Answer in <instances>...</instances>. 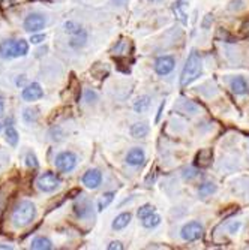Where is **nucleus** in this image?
<instances>
[{
    "mask_svg": "<svg viewBox=\"0 0 249 250\" xmlns=\"http://www.w3.org/2000/svg\"><path fill=\"white\" fill-rule=\"evenodd\" d=\"M144 161H146V153L140 147L131 148L126 154V163L131 166H140L144 163Z\"/></svg>",
    "mask_w": 249,
    "mask_h": 250,
    "instance_id": "11",
    "label": "nucleus"
},
{
    "mask_svg": "<svg viewBox=\"0 0 249 250\" xmlns=\"http://www.w3.org/2000/svg\"><path fill=\"white\" fill-rule=\"evenodd\" d=\"M239 228H240V222H234V223H231V225L228 226V231H230L231 234H236V232L239 231Z\"/></svg>",
    "mask_w": 249,
    "mask_h": 250,
    "instance_id": "34",
    "label": "nucleus"
},
{
    "mask_svg": "<svg viewBox=\"0 0 249 250\" xmlns=\"http://www.w3.org/2000/svg\"><path fill=\"white\" fill-rule=\"evenodd\" d=\"M155 208L152 204H144V206H141L138 208V211H137V216H138V219L140 221H143L144 217H147V216H150V214H153L155 213Z\"/></svg>",
    "mask_w": 249,
    "mask_h": 250,
    "instance_id": "26",
    "label": "nucleus"
},
{
    "mask_svg": "<svg viewBox=\"0 0 249 250\" xmlns=\"http://www.w3.org/2000/svg\"><path fill=\"white\" fill-rule=\"evenodd\" d=\"M114 192H107L101 196V199L98 201V211H104L108 206L111 204L113 199H114Z\"/></svg>",
    "mask_w": 249,
    "mask_h": 250,
    "instance_id": "24",
    "label": "nucleus"
},
{
    "mask_svg": "<svg viewBox=\"0 0 249 250\" xmlns=\"http://www.w3.org/2000/svg\"><path fill=\"white\" fill-rule=\"evenodd\" d=\"M107 249L108 250H123V244L120 241H111L107 246Z\"/></svg>",
    "mask_w": 249,
    "mask_h": 250,
    "instance_id": "32",
    "label": "nucleus"
},
{
    "mask_svg": "<svg viewBox=\"0 0 249 250\" xmlns=\"http://www.w3.org/2000/svg\"><path fill=\"white\" fill-rule=\"evenodd\" d=\"M0 57L17 59V39H3L0 42Z\"/></svg>",
    "mask_w": 249,
    "mask_h": 250,
    "instance_id": "10",
    "label": "nucleus"
},
{
    "mask_svg": "<svg viewBox=\"0 0 249 250\" xmlns=\"http://www.w3.org/2000/svg\"><path fill=\"white\" fill-rule=\"evenodd\" d=\"M77 163H78V158H77V154L72 151H62L54 159L56 168L60 171V173H66V174L72 173V171L77 168Z\"/></svg>",
    "mask_w": 249,
    "mask_h": 250,
    "instance_id": "3",
    "label": "nucleus"
},
{
    "mask_svg": "<svg viewBox=\"0 0 249 250\" xmlns=\"http://www.w3.org/2000/svg\"><path fill=\"white\" fill-rule=\"evenodd\" d=\"M30 249L33 250H51L53 249V243L45 238V237H36L30 243Z\"/></svg>",
    "mask_w": 249,
    "mask_h": 250,
    "instance_id": "20",
    "label": "nucleus"
},
{
    "mask_svg": "<svg viewBox=\"0 0 249 250\" xmlns=\"http://www.w3.org/2000/svg\"><path fill=\"white\" fill-rule=\"evenodd\" d=\"M198 176V171L195 168H188V169H185V173H183V178L186 180H192Z\"/></svg>",
    "mask_w": 249,
    "mask_h": 250,
    "instance_id": "31",
    "label": "nucleus"
},
{
    "mask_svg": "<svg viewBox=\"0 0 249 250\" xmlns=\"http://www.w3.org/2000/svg\"><path fill=\"white\" fill-rule=\"evenodd\" d=\"M5 113V99L0 96V116H3Z\"/></svg>",
    "mask_w": 249,
    "mask_h": 250,
    "instance_id": "37",
    "label": "nucleus"
},
{
    "mask_svg": "<svg viewBox=\"0 0 249 250\" xmlns=\"http://www.w3.org/2000/svg\"><path fill=\"white\" fill-rule=\"evenodd\" d=\"M81 181L87 189H98L99 184L102 183V173L96 168L89 169L87 173H84Z\"/></svg>",
    "mask_w": 249,
    "mask_h": 250,
    "instance_id": "9",
    "label": "nucleus"
},
{
    "mask_svg": "<svg viewBox=\"0 0 249 250\" xmlns=\"http://www.w3.org/2000/svg\"><path fill=\"white\" fill-rule=\"evenodd\" d=\"M149 131H150V128L146 121H138L131 126V135L134 138H144V136H147Z\"/></svg>",
    "mask_w": 249,
    "mask_h": 250,
    "instance_id": "16",
    "label": "nucleus"
},
{
    "mask_svg": "<svg viewBox=\"0 0 249 250\" xmlns=\"http://www.w3.org/2000/svg\"><path fill=\"white\" fill-rule=\"evenodd\" d=\"M131 219H132V214L128 211V213H120L114 221H113V229L114 231H122L126 228L129 223H131Z\"/></svg>",
    "mask_w": 249,
    "mask_h": 250,
    "instance_id": "15",
    "label": "nucleus"
},
{
    "mask_svg": "<svg viewBox=\"0 0 249 250\" xmlns=\"http://www.w3.org/2000/svg\"><path fill=\"white\" fill-rule=\"evenodd\" d=\"M74 211H75V216L78 219H86L92 213V204L89 201H83V202H80V204H75Z\"/></svg>",
    "mask_w": 249,
    "mask_h": 250,
    "instance_id": "17",
    "label": "nucleus"
},
{
    "mask_svg": "<svg viewBox=\"0 0 249 250\" xmlns=\"http://www.w3.org/2000/svg\"><path fill=\"white\" fill-rule=\"evenodd\" d=\"M141 222H143V226H144V228H147V229L156 228L158 225H161V216H159V214H156V213H153V214H150V216L144 217Z\"/></svg>",
    "mask_w": 249,
    "mask_h": 250,
    "instance_id": "22",
    "label": "nucleus"
},
{
    "mask_svg": "<svg viewBox=\"0 0 249 250\" xmlns=\"http://www.w3.org/2000/svg\"><path fill=\"white\" fill-rule=\"evenodd\" d=\"M0 249H3V250H11L12 246H8V244H3V246H0Z\"/></svg>",
    "mask_w": 249,
    "mask_h": 250,
    "instance_id": "41",
    "label": "nucleus"
},
{
    "mask_svg": "<svg viewBox=\"0 0 249 250\" xmlns=\"http://www.w3.org/2000/svg\"><path fill=\"white\" fill-rule=\"evenodd\" d=\"M38 109H32V108H26L24 113H23V120L27 123V124H33L38 121Z\"/></svg>",
    "mask_w": 249,
    "mask_h": 250,
    "instance_id": "25",
    "label": "nucleus"
},
{
    "mask_svg": "<svg viewBox=\"0 0 249 250\" xmlns=\"http://www.w3.org/2000/svg\"><path fill=\"white\" fill-rule=\"evenodd\" d=\"M216 191H218V187H216V184H215V183H212V181H206V183H203V184L200 186L198 193H200V196H201V198H206V196L213 195Z\"/></svg>",
    "mask_w": 249,
    "mask_h": 250,
    "instance_id": "21",
    "label": "nucleus"
},
{
    "mask_svg": "<svg viewBox=\"0 0 249 250\" xmlns=\"http://www.w3.org/2000/svg\"><path fill=\"white\" fill-rule=\"evenodd\" d=\"M84 101L86 103H95L98 101V95H96V91H93L92 88H87L84 91Z\"/></svg>",
    "mask_w": 249,
    "mask_h": 250,
    "instance_id": "30",
    "label": "nucleus"
},
{
    "mask_svg": "<svg viewBox=\"0 0 249 250\" xmlns=\"http://www.w3.org/2000/svg\"><path fill=\"white\" fill-rule=\"evenodd\" d=\"M203 234H204V226L197 221H192V222H188L183 225V228L180 231V237L183 241L192 243L203 237Z\"/></svg>",
    "mask_w": 249,
    "mask_h": 250,
    "instance_id": "5",
    "label": "nucleus"
},
{
    "mask_svg": "<svg viewBox=\"0 0 249 250\" xmlns=\"http://www.w3.org/2000/svg\"><path fill=\"white\" fill-rule=\"evenodd\" d=\"M212 21H213L212 15H210V14H207V15H206V18H204V21H203V27H204V29H207V27L210 26V23H212Z\"/></svg>",
    "mask_w": 249,
    "mask_h": 250,
    "instance_id": "36",
    "label": "nucleus"
},
{
    "mask_svg": "<svg viewBox=\"0 0 249 250\" xmlns=\"http://www.w3.org/2000/svg\"><path fill=\"white\" fill-rule=\"evenodd\" d=\"M242 30H243V33H245V36H249V23H246L243 27H242Z\"/></svg>",
    "mask_w": 249,
    "mask_h": 250,
    "instance_id": "39",
    "label": "nucleus"
},
{
    "mask_svg": "<svg viewBox=\"0 0 249 250\" xmlns=\"http://www.w3.org/2000/svg\"><path fill=\"white\" fill-rule=\"evenodd\" d=\"M87 42V33L86 30L81 29L78 33H75L71 36V41H69V45L72 46V48H81V46H84Z\"/></svg>",
    "mask_w": 249,
    "mask_h": 250,
    "instance_id": "19",
    "label": "nucleus"
},
{
    "mask_svg": "<svg viewBox=\"0 0 249 250\" xmlns=\"http://www.w3.org/2000/svg\"><path fill=\"white\" fill-rule=\"evenodd\" d=\"M230 87H231L233 93H236V95H245V93H248V83L243 76L233 78L230 83Z\"/></svg>",
    "mask_w": 249,
    "mask_h": 250,
    "instance_id": "14",
    "label": "nucleus"
},
{
    "mask_svg": "<svg viewBox=\"0 0 249 250\" xmlns=\"http://www.w3.org/2000/svg\"><path fill=\"white\" fill-rule=\"evenodd\" d=\"M45 24H47V20H45V17L42 14L32 12L24 18L23 27L29 33H36V32H41V30L45 27Z\"/></svg>",
    "mask_w": 249,
    "mask_h": 250,
    "instance_id": "6",
    "label": "nucleus"
},
{
    "mask_svg": "<svg viewBox=\"0 0 249 250\" xmlns=\"http://www.w3.org/2000/svg\"><path fill=\"white\" fill-rule=\"evenodd\" d=\"M152 2H155V3H159V2H162V0H152Z\"/></svg>",
    "mask_w": 249,
    "mask_h": 250,
    "instance_id": "42",
    "label": "nucleus"
},
{
    "mask_svg": "<svg viewBox=\"0 0 249 250\" xmlns=\"http://www.w3.org/2000/svg\"><path fill=\"white\" fill-rule=\"evenodd\" d=\"M174 66H176V60L173 56H162L155 61V71L161 76H165L170 72H173Z\"/></svg>",
    "mask_w": 249,
    "mask_h": 250,
    "instance_id": "7",
    "label": "nucleus"
},
{
    "mask_svg": "<svg viewBox=\"0 0 249 250\" xmlns=\"http://www.w3.org/2000/svg\"><path fill=\"white\" fill-rule=\"evenodd\" d=\"M5 138H6V143H8L9 146L15 147V146L18 144V138H20V135H18L17 129H14L12 126H9V128H6Z\"/></svg>",
    "mask_w": 249,
    "mask_h": 250,
    "instance_id": "23",
    "label": "nucleus"
},
{
    "mask_svg": "<svg viewBox=\"0 0 249 250\" xmlns=\"http://www.w3.org/2000/svg\"><path fill=\"white\" fill-rule=\"evenodd\" d=\"M44 41H45V35H32V38H30V42L35 44V45H38Z\"/></svg>",
    "mask_w": 249,
    "mask_h": 250,
    "instance_id": "33",
    "label": "nucleus"
},
{
    "mask_svg": "<svg viewBox=\"0 0 249 250\" xmlns=\"http://www.w3.org/2000/svg\"><path fill=\"white\" fill-rule=\"evenodd\" d=\"M113 2H114V3H116L117 6H123L124 3L128 2V0H113Z\"/></svg>",
    "mask_w": 249,
    "mask_h": 250,
    "instance_id": "40",
    "label": "nucleus"
},
{
    "mask_svg": "<svg viewBox=\"0 0 249 250\" xmlns=\"http://www.w3.org/2000/svg\"><path fill=\"white\" fill-rule=\"evenodd\" d=\"M60 184H62L60 177L56 173H50V171L41 174L36 180V187L41 192H45V193L54 192Z\"/></svg>",
    "mask_w": 249,
    "mask_h": 250,
    "instance_id": "4",
    "label": "nucleus"
},
{
    "mask_svg": "<svg viewBox=\"0 0 249 250\" xmlns=\"http://www.w3.org/2000/svg\"><path fill=\"white\" fill-rule=\"evenodd\" d=\"M26 165H27L29 168H33V169H36V168L39 166V163H38V161H36L35 153L29 151V153L26 154Z\"/></svg>",
    "mask_w": 249,
    "mask_h": 250,
    "instance_id": "29",
    "label": "nucleus"
},
{
    "mask_svg": "<svg viewBox=\"0 0 249 250\" xmlns=\"http://www.w3.org/2000/svg\"><path fill=\"white\" fill-rule=\"evenodd\" d=\"M185 8H186V0H177V2L173 5V12H174V15H176V18H177L183 26L188 24V14H186Z\"/></svg>",
    "mask_w": 249,
    "mask_h": 250,
    "instance_id": "12",
    "label": "nucleus"
},
{
    "mask_svg": "<svg viewBox=\"0 0 249 250\" xmlns=\"http://www.w3.org/2000/svg\"><path fill=\"white\" fill-rule=\"evenodd\" d=\"M201 74H203V61H201L200 54L195 50H192L183 66V71L180 75V86L186 87V86L192 84L195 80H198L201 76Z\"/></svg>",
    "mask_w": 249,
    "mask_h": 250,
    "instance_id": "1",
    "label": "nucleus"
},
{
    "mask_svg": "<svg viewBox=\"0 0 249 250\" xmlns=\"http://www.w3.org/2000/svg\"><path fill=\"white\" fill-rule=\"evenodd\" d=\"M150 102H152V99L147 95H143V96L137 98V101L134 102V111L137 114H141V113L147 111L149 106H150Z\"/></svg>",
    "mask_w": 249,
    "mask_h": 250,
    "instance_id": "18",
    "label": "nucleus"
},
{
    "mask_svg": "<svg viewBox=\"0 0 249 250\" xmlns=\"http://www.w3.org/2000/svg\"><path fill=\"white\" fill-rule=\"evenodd\" d=\"M15 84H17L18 87H23L26 84V75H18V78L15 80Z\"/></svg>",
    "mask_w": 249,
    "mask_h": 250,
    "instance_id": "35",
    "label": "nucleus"
},
{
    "mask_svg": "<svg viewBox=\"0 0 249 250\" xmlns=\"http://www.w3.org/2000/svg\"><path fill=\"white\" fill-rule=\"evenodd\" d=\"M35 216H36V207L32 201H20L15 208L12 210V216H11V221L14 223L15 228H24L27 225H30L35 221Z\"/></svg>",
    "mask_w": 249,
    "mask_h": 250,
    "instance_id": "2",
    "label": "nucleus"
},
{
    "mask_svg": "<svg viewBox=\"0 0 249 250\" xmlns=\"http://www.w3.org/2000/svg\"><path fill=\"white\" fill-rule=\"evenodd\" d=\"M80 30H81V27L78 26V24H77L75 21H66L65 23V32L68 33V35H75V33H78L80 32Z\"/></svg>",
    "mask_w": 249,
    "mask_h": 250,
    "instance_id": "28",
    "label": "nucleus"
},
{
    "mask_svg": "<svg viewBox=\"0 0 249 250\" xmlns=\"http://www.w3.org/2000/svg\"><path fill=\"white\" fill-rule=\"evenodd\" d=\"M44 96V88L41 87L39 83H32V84H27L23 91H21V98L26 102H35L39 101Z\"/></svg>",
    "mask_w": 249,
    "mask_h": 250,
    "instance_id": "8",
    "label": "nucleus"
},
{
    "mask_svg": "<svg viewBox=\"0 0 249 250\" xmlns=\"http://www.w3.org/2000/svg\"><path fill=\"white\" fill-rule=\"evenodd\" d=\"M29 54V42L26 39H17V57H24Z\"/></svg>",
    "mask_w": 249,
    "mask_h": 250,
    "instance_id": "27",
    "label": "nucleus"
},
{
    "mask_svg": "<svg viewBox=\"0 0 249 250\" xmlns=\"http://www.w3.org/2000/svg\"><path fill=\"white\" fill-rule=\"evenodd\" d=\"M212 159H213V153L212 150L209 148H204V150H200L197 153V158H195V163L200 166V168H206L212 163Z\"/></svg>",
    "mask_w": 249,
    "mask_h": 250,
    "instance_id": "13",
    "label": "nucleus"
},
{
    "mask_svg": "<svg viewBox=\"0 0 249 250\" xmlns=\"http://www.w3.org/2000/svg\"><path fill=\"white\" fill-rule=\"evenodd\" d=\"M164 106H165V102H162L161 103V106H159V111H158V116H156V120H155V121H159V118H161V114H162V109H164Z\"/></svg>",
    "mask_w": 249,
    "mask_h": 250,
    "instance_id": "38",
    "label": "nucleus"
},
{
    "mask_svg": "<svg viewBox=\"0 0 249 250\" xmlns=\"http://www.w3.org/2000/svg\"><path fill=\"white\" fill-rule=\"evenodd\" d=\"M0 131H2V124H0Z\"/></svg>",
    "mask_w": 249,
    "mask_h": 250,
    "instance_id": "43",
    "label": "nucleus"
}]
</instances>
